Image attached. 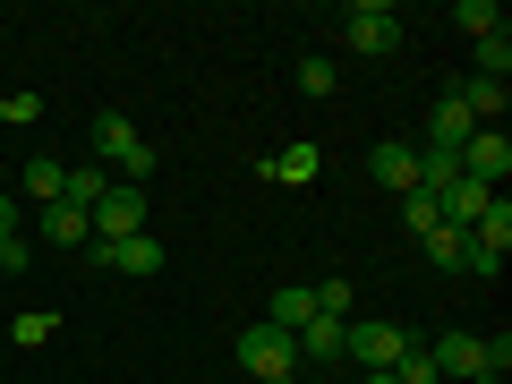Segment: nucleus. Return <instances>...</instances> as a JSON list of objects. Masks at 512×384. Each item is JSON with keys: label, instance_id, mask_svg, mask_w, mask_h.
Segmentation results:
<instances>
[{"label": "nucleus", "instance_id": "nucleus-23", "mask_svg": "<svg viewBox=\"0 0 512 384\" xmlns=\"http://www.w3.org/2000/svg\"><path fill=\"white\" fill-rule=\"evenodd\" d=\"M453 26H461V35H504V9H487V0H461V9H453Z\"/></svg>", "mask_w": 512, "mask_h": 384}, {"label": "nucleus", "instance_id": "nucleus-25", "mask_svg": "<svg viewBox=\"0 0 512 384\" xmlns=\"http://www.w3.org/2000/svg\"><path fill=\"white\" fill-rule=\"evenodd\" d=\"M52 333H60V316H52V308H26V316H18V350H43Z\"/></svg>", "mask_w": 512, "mask_h": 384}, {"label": "nucleus", "instance_id": "nucleus-26", "mask_svg": "<svg viewBox=\"0 0 512 384\" xmlns=\"http://www.w3.org/2000/svg\"><path fill=\"white\" fill-rule=\"evenodd\" d=\"M402 222H410V231H436L444 214H436V197H419V188H410V197H402Z\"/></svg>", "mask_w": 512, "mask_h": 384}, {"label": "nucleus", "instance_id": "nucleus-22", "mask_svg": "<svg viewBox=\"0 0 512 384\" xmlns=\"http://www.w3.org/2000/svg\"><path fill=\"white\" fill-rule=\"evenodd\" d=\"M453 274H478V282H495L504 274V248H487V239H461V265Z\"/></svg>", "mask_w": 512, "mask_h": 384}, {"label": "nucleus", "instance_id": "nucleus-13", "mask_svg": "<svg viewBox=\"0 0 512 384\" xmlns=\"http://www.w3.org/2000/svg\"><path fill=\"white\" fill-rule=\"evenodd\" d=\"M256 171H265V180H282V188H308L316 171H325V154H316V146H282L274 163H256Z\"/></svg>", "mask_w": 512, "mask_h": 384}, {"label": "nucleus", "instance_id": "nucleus-28", "mask_svg": "<svg viewBox=\"0 0 512 384\" xmlns=\"http://www.w3.org/2000/svg\"><path fill=\"white\" fill-rule=\"evenodd\" d=\"M478 350H487V384H495V376L512 367V333H495V342H478Z\"/></svg>", "mask_w": 512, "mask_h": 384}, {"label": "nucleus", "instance_id": "nucleus-32", "mask_svg": "<svg viewBox=\"0 0 512 384\" xmlns=\"http://www.w3.org/2000/svg\"><path fill=\"white\" fill-rule=\"evenodd\" d=\"M265 384H291V376H265Z\"/></svg>", "mask_w": 512, "mask_h": 384}, {"label": "nucleus", "instance_id": "nucleus-8", "mask_svg": "<svg viewBox=\"0 0 512 384\" xmlns=\"http://www.w3.org/2000/svg\"><path fill=\"white\" fill-rule=\"evenodd\" d=\"M470 111H461L453 103V94H436V111H427V154H461V146H470Z\"/></svg>", "mask_w": 512, "mask_h": 384}, {"label": "nucleus", "instance_id": "nucleus-18", "mask_svg": "<svg viewBox=\"0 0 512 384\" xmlns=\"http://www.w3.org/2000/svg\"><path fill=\"white\" fill-rule=\"evenodd\" d=\"M470 239H487V248H504V256H512V205H504V188L487 197V214H478V231H470Z\"/></svg>", "mask_w": 512, "mask_h": 384}, {"label": "nucleus", "instance_id": "nucleus-16", "mask_svg": "<svg viewBox=\"0 0 512 384\" xmlns=\"http://www.w3.org/2000/svg\"><path fill=\"white\" fill-rule=\"evenodd\" d=\"M60 180H69V163H60V154H35V163H26V197L60 205Z\"/></svg>", "mask_w": 512, "mask_h": 384}, {"label": "nucleus", "instance_id": "nucleus-21", "mask_svg": "<svg viewBox=\"0 0 512 384\" xmlns=\"http://www.w3.org/2000/svg\"><path fill=\"white\" fill-rule=\"evenodd\" d=\"M393 384H436V359H427V342H402V359L384 367Z\"/></svg>", "mask_w": 512, "mask_h": 384}, {"label": "nucleus", "instance_id": "nucleus-9", "mask_svg": "<svg viewBox=\"0 0 512 384\" xmlns=\"http://www.w3.org/2000/svg\"><path fill=\"white\" fill-rule=\"evenodd\" d=\"M367 171H376V188L410 197V188H419V146H376V154H367Z\"/></svg>", "mask_w": 512, "mask_h": 384}, {"label": "nucleus", "instance_id": "nucleus-12", "mask_svg": "<svg viewBox=\"0 0 512 384\" xmlns=\"http://www.w3.org/2000/svg\"><path fill=\"white\" fill-rule=\"evenodd\" d=\"M487 197H495V188H470V180H453V188L436 197V214L453 222V231H478V214H487Z\"/></svg>", "mask_w": 512, "mask_h": 384}, {"label": "nucleus", "instance_id": "nucleus-20", "mask_svg": "<svg viewBox=\"0 0 512 384\" xmlns=\"http://www.w3.org/2000/svg\"><path fill=\"white\" fill-rule=\"evenodd\" d=\"M308 299H316V316H342V325H350V316H359V291H350L342 274H333V282H316Z\"/></svg>", "mask_w": 512, "mask_h": 384}, {"label": "nucleus", "instance_id": "nucleus-2", "mask_svg": "<svg viewBox=\"0 0 512 384\" xmlns=\"http://www.w3.org/2000/svg\"><path fill=\"white\" fill-rule=\"evenodd\" d=\"M402 342H410V333L384 325V316H350V325H342V359H359L367 376H384V367L402 359Z\"/></svg>", "mask_w": 512, "mask_h": 384}, {"label": "nucleus", "instance_id": "nucleus-4", "mask_svg": "<svg viewBox=\"0 0 512 384\" xmlns=\"http://www.w3.org/2000/svg\"><path fill=\"white\" fill-rule=\"evenodd\" d=\"M239 367H248L256 384H265V376H291L299 342H291V333H274V325H248V333H239Z\"/></svg>", "mask_w": 512, "mask_h": 384}, {"label": "nucleus", "instance_id": "nucleus-15", "mask_svg": "<svg viewBox=\"0 0 512 384\" xmlns=\"http://www.w3.org/2000/svg\"><path fill=\"white\" fill-rule=\"evenodd\" d=\"M43 239L52 248H86V214L77 205H43Z\"/></svg>", "mask_w": 512, "mask_h": 384}, {"label": "nucleus", "instance_id": "nucleus-5", "mask_svg": "<svg viewBox=\"0 0 512 384\" xmlns=\"http://www.w3.org/2000/svg\"><path fill=\"white\" fill-rule=\"evenodd\" d=\"M86 231L94 239H137V231H146V188H120V180H111V197L86 214Z\"/></svg>", "mask_w": 512, "mask_h": 384}, {"label": "nucleus", "instance_id": "nucleus-6", "mask_svg": "<svg viewBox=\"0 0 512 384\" xmlns=\"http://www.w3.org/2000/svg\"><path fill=\"white\" fill-rule=\"evenodd\" d=\"M94 265H103V274H163V239L154 231H137V239H94Z\"/></svg>", "mask_w": 512, "mask_h": 384}, {"label": "nucleus", "instance_id": "nucleus-7", "mask_svg": "<svg viewBox=\"0 0 512 384\" xmlns=\"http://www.w3.org/2000/svg\"><path fill=\"white\" fill-rule=\"evenodd\" d=\"M427 359H436V376L487 384V350H478V333H436V342H427Z\"/></svg>", "mask_w": 512, "mask_h": 384}, {"label": "nucleus", "instance_id": "nucleus-31", "mask_svg": "<svg viewBox=\"0 0 512 384\" xmlns=\"http://www.w3.org/2000/svg\"><path fill=\"white\" fill-rule=\"evenodd\" d=\"M359 384H393V376H359Z\"/></svg>", "mask_w": 512, "mask_h": 384}, {"label": "nucleus", "instance_id": "nucleus-17", "mask_svg": "<svg viewBox=\"0 0 512 384\" xmlns=\"http://www.w3.org/2000/svg\"><path fill=\"white\" fill-rule=\"evenodd\" d=\"M470 52H478V69H470V77H495V86L512 77V35H478Z\"/></svg>", "mask_w": 512, "mask_h": 384}, {"label": "nucleus", "instance_id": "nucleus-1", "mask_svg": "<svg viewBox=\"0 0 512 384\" xmlns=\"http://www.w3.org/2000/svg\"><path fill=\"white\" fill-rule=\"evenodd\" d=\"M342 43L359 60H384L393 43H402V9H384V0H350V18H342Z\"/></svg>", "mask_w": 512, "mask_h": 384}, {"label": "nucleus", "instance_id": "nucleus-24", "mask_svg": "<svg viewBox=\"0 0 512 384\" xmlns=\"http://www.w3.org/2000/svg\"><path fill=\"white\" fill-rule=\"evenodd\" d=\"M333 86H342V69H333L325 52H316V60H299V94H308V103H325Z\"/></svg>", "mask_w": 512, "mask_h": 384}, {"label": "nucleus", "instance_id": "nucleus-14", "mask_svg": "<svg viewBox=\"0 0 512 384\" xmlns=\"http://www.w3.org/2000/svg\"><path fill=\"white\" fill-rule=\"evenodd\" d=\"M308 316H316V299H308V291L291 282V291H274V308H265V325H274V333H299Z\"/></svg>", "mask_w": 512, "mask_h": 384}, {"label": "nucleus", "instance_id": "nucleus-27", "mask_svg": "<svg viewBox=\"0 0 512 384\" xmlns=\"http://www.w3.org/2000/svg\"><path fill=\"white\" fill-rule=\"evenodd\" d=\"M43 111V94H0V128H18V120H35Z\"/></svg>", "mask_w": 512, "mask_h": 384}, {"label": "nucleus", "instance_id": "nucleus-29", "mask_svg": "<svg viewBox=\"0 0 512 384\" xmlns=\"http://www.w3.org/2000/svg\"><path fill=\"white\" fill-rule=\"evenodd\" d=\"M26 265H35V248H26V239H9V248H0V274L18 282V274H26Z\"/></svg>", "mask_w": 512, "mask_h": 384}, {"label": "nucleus", "instance_id": "nucleus-19", "mask_svg": "<svg viewBox=\"0 0 512 384\" xmlns=\"http://www.w3.org/2000/svg\"><path fill=\"white\" fill-rule=\"evenodd\" d=\"M461 239H470V231L436 222V231H419V248H427V265H444V274H453V265H461Z\"/></svg>", "mask_w": 512, "mask_h": 384}, {"label": "nucleus", "instance_id": "nucleus-10", "mask_svg": "<svg viewBox=\"0 0 512 384\" xmlns=\"http://www.w3.org/2000/svg\"><path fill=\"white\" fill-rule=\"evenodd\" d=\"M453 103H461V111H470V120H478V128H504V103H512V94H504V86H495V77H461V86H453Z\"/></svg>", "mask_w": 512, "mask_h": 384}, {"label": "nucleus", "instance_id": "nucleus-11", "mask_svg": "<svg viewBox=\"0 0 512 384\" xmlns=\"http://www.w3.org/2000/svg\"><path fill=\"white\" fill-rule=\"evenodd\" d=\"M103 197H111V171H103V163H69V180H60V205H77V214H94Z\"/></svg>", "mask_w": 512, "mask_h": 384}, {"label": "nucleus", "instance_id": "nucleus-3", "mask_svg": "<svg viewBox=\"0 0 512 384\" xmlns=\"http://www.w3.org/2000/svg\"><path fill=\"white\" fill-rule=\"evenodd\" d=\"M453 163H461V180H470V188H504V171H512V137H504V128H470V146H461Z\"/></svg>", "mask_w": 512, "mask_h": 384}, {"label": "nucleus", "instance_id": "nucleus-30", "mask_svg": "<svg viewBox=\"0 0 512 384\" xmlns=\"http://www.w3.org/2000/svg\"><path fill=\"white\" fill-rule=\"evenodd\" d=\"M18 239V197H0V248Z\"/></svg>", "mask_w": 512, "mask_h": 384}]
</instances>
